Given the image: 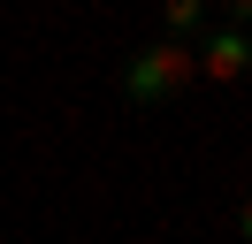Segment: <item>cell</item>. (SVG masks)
Segmentation results:
<instances>
[{
    "label": "cell",
    "instance_id": "1",
    "mask_svg": "<svg viewBox=\"0 0 252 244\" xmlns=\"http://www.w3.org/2000/svg\"><path fill=\"white\" fill-rule=\"evenodd\" d=\"M191 76H199V54H184L176 38H153V46H138V54H130L123 92H130L138 107H153V99H176Z\"/></svg>",
    "mask_w": 252,
    "mask_h": 244
},
{
    "label": "cell",
    "instance_id": "2",
    "mask_svg": "<svg viewBox=\"0 0 252 244\" xmlns=\"http://www.w3.org/2000/svg\"><path fill=\"white\" fill-rule=\"evenodd\" d=\"M245 69H252V38H245V23H221L214 38L199 46V76H214V84H237Z\"/></svg>",
    "mask_w": 252,
    "mask_h": 244
},
{
    "label": "cell",
    "instance_id": "3",
    "mask_svg": "<svg viewBox=\"0 0 252 244\" xmlns=\"http://www.w3.org/2000/svg\"><path fill=\"white\" fill-rule=\"evenodd\" d=\"M160 23H168V38H176V30H199V23H206V0H168Z\"/></svg>",
    "mask_w": 252,
    "mask_h": 244
},
{
    "label": "cell",
    "instance_id": "4",
    "mask_svg": "<svg viewBox=\"0 0 252 244\" xmlns=\"http://www.w3.org/2000/svg\"><path fill=\"white\" fill-rule=\"evenodd\" d=\"M237 237L252 244V191H245V206H237Z\"/></svg>",
    "mask_w": 252,
    "mask_h": 244
},
{
    "label": "cell",
    "instance_id": "5",
    "mask_svg": "<svg viewBox=\"0 0 252 244\" xmlns=\"http://www.w3.org/2000/svg\"><path fill=\"white\" fill-rule=\"evenodd\" d=\"M229 8V23H252V0H221Z\"/></svg>",
    "mask_w": 252,
    "mask_h": 244
}]
</instances>
